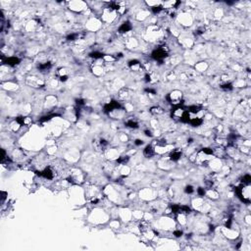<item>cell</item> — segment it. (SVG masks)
Returning <instances> with one entry per match:
<instances>
[{
    "mask_svg": "<svg viewBox=\"0 0 251 251\" xmlns=\"http://www.w3.org/2000/svg\"><path fill=\"white\" fill-rule=\"evenodd\" d=\"M132 30V26H131V24L128 22H127V23H124L123 25L120 27L119 31L120 33H127V31H128V30Z\"/></svg>",
    "mask_w": 251,
    "mask_h": 251,
    "instance_id": "cell-9",
    "label": "cell"
},
{
    "mask_svg": "<svg viewBox=\"0 0 251 251\" xmlns=\"http://www.w3.org/2000/svg\"><path fill=\"white\" fill-rule=\"evenodd\" d=\"M193 191H194V189H193V187H192L191 185H187V187H185V192L188 193V194L192 193Z\"/></svg>",
    "mask_w": 251,
    "mask_h": 251,
    "instance_id": "cell-16",
    "label": "cell"
},
{
    "mask_svg": "<svg viewBox=\"0 0 251 251\" xmlns=\"http://www.w3.org/2000/svg\"><path fill=\"white\" fill-rule=\"evenodd\" d=\"M182 93L179 90H174L167 96V100L169 101V103L173 104L175 106H177L182 103Z\"/></svg>",
    "mask_w": 251,
    "mask_h": 251,
    "instance_id": "cell-2",
    "label": "cell"
},
{
    "mask_svg": "<svg viewBox=\"0 0 251 251\" xmlns=\"http://www.w3.org/2000/svg\"><path fill=\"white\" fill-rule=\"evenodd\" d=\"M237 194L243 202L249 203L250 202V187H249V184H243L240 187H237Z\"/></svg>",
    "mask_w": 251,
    "mask_h": 251,
    "instance_id": "cell-1",
    "label": "cell"
},
{
    "mask_svg": "<svg viewBox=\"0 0 251 251\" xmlns=\"http://www.w3.org/2000/svg\"><path fill=\"white\" fill-rule=\"evenodd\" d=\"M145 134H146L147 136H151V135H152L151 133H150V131H145Z\"/></svg>",
    "mask_w": 251,
    "mask_h": 251,
    "instance_id": "cell-21",
    "label": "cell"
},
{
    "mask_svg": "<svg viewBox=\"0 0 251 251\" xmlns=\"http://www.w3.org/2000/svg\"><path fill=\"white\" fill-rule=\"evenodd\" d=\"M167 56V51L165 50V47H159L152 52V57L157 61H162Z\"/></svg>",
    "mask_w": 251,
    "mask_h": 251,
    "instance_id": "cell-3",
    "label": "cell"
},
{
    "mask_svg": "<svg viewBox=\"0 0 251 251\" xmlns=\"http://www.w3.org/2000/svg\"><path fill=\"white\" fill-rule=\"evenodd\" d=\"M90 57H92V58H94V59H101V58H103V54L100 53V52L95 51V52L90 53Z\"/></svg>",
    "mask_w": 251,
    "mask_h": 251,
    "instance_id": "cell-12",
    "label": "cell"
},
{
    "mask_svg": "<svg viewBox=\"0 0 251 251\" xmlns=\"http://www.w3.org/2000/svg\"><path fill=\"white\" fill-rule=\"evenodd\" d=\"M185 111H187V110H184L182 107H179V106H177V108L172 112V117L175 119V120H180V121H181L182 115L184 114Z\"/></svg>",
    "mask_w": 251,
    "mask_h": 251,
    "instance_id": "cell-4",
    "label": "cell"
},
{
    "mask_svg": "<svg viewBox=\"0 0 251 251\" xmlns=\"http://www.w3.org/2000/svg\"><path fill=\"white\" fill-rule=\"evenodd\" d=\"M41 177H45V179H47V180H51V179H53V176H54V173H53V171L50 169V168H46L45 170H43L42 172L39 174Z\"/></svg>",
    "mask_w": 251,
    "mask_h": 251,
    "instance_id": "cell-5",
    "label": "cell"
},
{
    "mask_svg": "<svg viewBox=\"0 0 251 251\" xmlns=\"http://www.w3.org/2000/svg\"><path fill=\"white\" fill-rule=\"evenodd\" d=\"M197 193H198L200 196H204V194H205V190H204V188L199 187V188L197 189Z\"/></svg>",
    "mask_w": 251,
    "mask_h": 251,
    "instance_id": "cell-17",
    "label": "cell"
},
{
    "mask_svg": "<svg viewBox=\"0 0 251 251\" xmlns=\"http://www.w3.org/2000/svg\"><path fill=\"white\" fill-rule=\"evenodd\" d=\"M174 234H175V236H177V237H180V236H182V231H176L175 232H174Z\"/></svg>",
    "mask_w": 251,
    "mask_h": 251,
    "instance_id": "cell-19",
    "label": "cell"
},
{
    "mask_svg": "<svg viewBox=\"0 0 251 251\" xmlns=\"http://www.w3.org/2000/svg\"><path fill=\"white\" fill-rule=\"evenodd\" d=\"M182 156V151L181 150H174L171 154H170V159L172 161H177Z\"/></svg>",
    "mask_w": 251,
    "mask_h": 251,
    "instance_id": "cell-7",
    "label": "cell"
},
{
    "mask_svg": "<svg viewBox=\"0 0 251 251\" xmlns=\"http://www.w3.org/2000/svg\"><path fill=\"white\" fill-rule=\"evenodd\" d=\"M221 87H222V88H223V89H225V90H231V89H232V84H230V83H229V84L226 83V84H222V85H221Z\"/></svg>",
    "mask_w": 251,
    "mask_h": 251,
    "instance_id": "cell-14",
    "label": "cell"
},
{
    "mask_svg": "<svg viewBox=\"0 0 251 251\" xmlns=\"http://www.w3.org/2000/svg\"><path fill=\"white\" fill-rule=\"evenodd\" d=\"M50 68H51V63H49V62H45V63H43V64L38 65V69H39L40 71H47V70H49Z\"/></svg>",
    "mask_w": 251,
    "mask_h": 251,
    "instance_id": "cell-10",
    "label": "cell"
},
{
    "mask_svg": "<svg viewBox=\"0 0 251 251\" xmlns=\"http://www.w3.org/2000/svg\"><path fill=\"white\" fill-rule=\"evenodd\" d=\"M126 126L128 127V128H138V124L136 123L135 121H133V120H129V121H128V122L126 123Z\"/></svg>",
    "mask_w": 251,
    "mask_h": 251,
    "instance_id": "cell-11",
    "label": "cell"
},
{
    "mask_svg": "<svg viewBox=\"0 0 251 251\" xmlns=\"http://www.w3.org/2000/svg\"><path fill=\"white\" fill-rule=\"evenodd\" d=\"M134 143H135L136 145H141V144H142V143H143V141H142V140H140V139H136V140H135V142H134Z\"/></svg>",
    "mask_w": 251,
    "mask_h": 251,
    "instance_id": "cell-20",
    "label": "cell"
},
{
    "mask_svg": "<svg viewBox=\"0 0 251 251\" xmlns=\"http://www.w3.org/2000/svg\"><path fill=\"white\" fill-rule=\"evenodd\" d=\"M143 154L146 156V157H152L153 155L155 154V151H154V148L151 146V145H147L144 151H143Z\"/></svg>",
    "mask_w": 251,
    "mask_h": 251,
    "instance_id": "cell-6",
    "label": "cell"
},
{
    "mask_svg": "<svg viewBox=\"0 0 251 251\" xmlns=\"http://www.w3.org/2000/svg\"><path fill=\"white\" fill-rule=\"evenodd\" d=\"M128 161V156H123V157H121L120 159H118V161H117V162L120 163V164H126Z\"/></svg>",
    "mask_w": 251,
    "mask_h": 251,
    "instance_id": "cell-15",
    "label": "cell"
},
{
    "mask_svg": "<svg viewBox=\"0 0 251 251\" xmlns=\"http://www.w3.org/2000/svg\"><path fill=\"white\" fill-rule=\"evenodd\" d=\"M77 37H78V35H76V34H72V35H70L68 37H67V39L68 40H75L77 39Z\"/></svg>",
    "mask_w": 251,
    "mask_h": 251,
    "instance_id": "cell-18",
    "label": "cell"
},
{
    "mask_svg": "<svg viewBox=\"0 0 251 251\" xmlns=\"http://www.w3.org/2000/svg\"><path fill=\"white\" fill-rule=\"evenodd\" d=\"M151 113L152 114H161V113H163V109H161L160 107H153L151 110Z\"/></svg>",
    "mask_w": 251,
    "mask_h": 251,
    "instance_id": "cell-13",
    "label": "cell"
},
{
    "mask_svg": "<svg viewBox=\"0 0 251 251\" xmlns=\"http://www.w3.org/2000/svg\"><path fill=\"white\" fill-rule=\"evenodd\" d=\"M20 60L16 57H10V58H7L5 61V64L9 65V66H16V65L19 64Z\"/></svg>",
    "mask_w": 251,
    "mask_h": 251,
    "instance_id": "cell-8",
    "label": "cell"
}]
</instances>
